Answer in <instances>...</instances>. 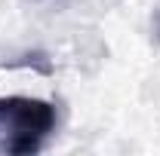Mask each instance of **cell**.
I'll return each mask as SVG.
<instances>
[{
	"label": "cell",
	"instance_id": "6da1fadb",
	"mask_svg": "<svg viewBox=\"0 0 160 156\" xmlns=\"http://www.w3.org/2000/svg\"><path fill=\"white\" fill-rule=\"evenodd\" d=\"M56 107L40 98L9 95L0 98V150L12 156H31L56 132Z\"/></svg>",
	"mask_w": 160,
	"mask_h": 156
},
{
	"label": "cell",
	"instance_id": "7a4b0ae2",
	"mask_svg": "<svg viewBox=\"0 0 160 156\" xmlns=\"http://www.w3.org/2000/svg\"><path fill=\"white\" fill-rule=\"evenodd\" d=\"M151 31H154V40L160 43V0H157V6H154V16H151Z\"/></svg>",
	"mask_w": 160,
	"mask_h": 156
}]
</instances>
